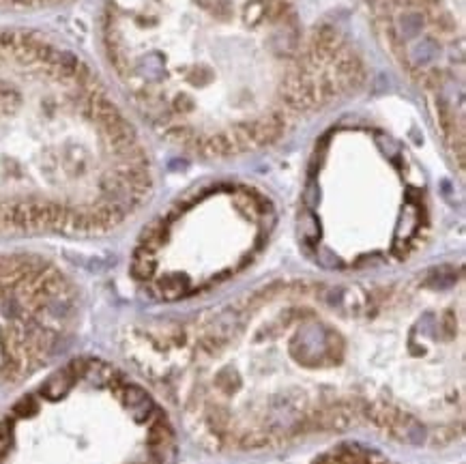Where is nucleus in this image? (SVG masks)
I'll return each instance as SVG.
<instances>
[{
	"mask_svg": "<svg viewBox=\"0 0 466 464\" xmlns=\"http://www.w3.org/2000/svg\"><path fill=\"white\" fill-rule=\"evenodd\" d=\"M391 56L432 101L449 150L464 168L462 0H368Z\"/></svg>",
	"mask_w": 466,
	"mask_h": 464,
	"instance_id": "obj_6",
	"label": "nucleus"
},
{
	"mask_svg": "<svg viewBox=\"0 0 466 464\" xmlns=\"http://www.w3.org/2000/svg\"><path fill=\"white\" fill-rule=\"evenodd\" d=\"M275 224L271 200L245 183H209L185 194L140 234L131 275L160 301H183L239 275Z\"/></svg>",
	"mask_w": 466,
	"mask_h": 464,
	"instance_id": "obj_5",
	"label": "nucleus"
},
{
	"mask_svg": "<svg viewBox=\"0 0 466 464\" xmlns=\"http://www.w3.org/2000/svg\"><path fill=\"white\" fill-rule=\"evenodd\" d=\"M131 350L160 357L144 370L220 439L267 443L364 417L422 443L462 410V278L275 284L200 321L146 329Z\"/></svg>",
	"mask_w": 466,
	"mask_h": 464,
	"instance_id": "obj_1",
	"label": "nucleus"
},
{
	"mask_svg": "<svg viewBox=\"0 0 466 464\" xmlns=\"http://www.w3.org/2000/svg\"><path fill=\"white\" fill-rule=\"evenodd\" d=\"M71 278L37 254H0V374L22 379L56 357L76 331Z\"/></svg>",
	"mask_w": 466,
	"mask_h": 464,
	"instance_id": "obj_7",
	"label": "nucleus"
},
{
	"mask_svg": "<svg viewBox=\"0 0 466 464\" xmlns=\"http://www.w3.org/2000/svg\"><path fill=\"white\" fill-rule=\"evenodd\" d=\"M150 179L146 146L73 49L0 30V237L103 234Z\"/></svg>",
	"mask_w": 466,
	"mask_h": 464,
	"instance_id": "obj_3",
	"label": "nucleus"
},
{
	"mask_svg": "<svg viewBox=\"0 0 466 464\" xmlns=\"http://www.w3.org/2000/svg\"><path fill=\"white\" fill-rule=\"evenodd\" d=\"M69 0H0V11H37L65 5Z\"/></svg>",
	"mask_w": 466,
	"mask_h": 464,
	"instance_id": "obj_8",
	"label": "nucleus"
},
{
	"mask_svg": "<svg viewBox=\"0 0 466 464\" xmlns=\"http://www.w3.org/2000/svg\"><path fill=\"white\" fill-rule=\"evenodd\" d=\"M99 39L131 110L204 157L265 148L368 76L301 0H103Z\"/></svg>",
	"mask_w": 466,
	"mask_h": 464,
	"instance_id": "obj_2",
	"label": "nucleus"
},
{
	"mask_svg": "<svg viewBox=\"0 0 466 464\" xmlns=\"http://www.w3.org/2000/svg\"><path fill=\"white\" fill-rule=\"evenodd\" d=\"M428 228L426 179L393 136L344 125L316 144L299 237L321 267L348 273L402 263L424 245Z\"/></svg>",
	"mask_w": 466,
	"mask_h": 464,
	"instance_id": "obj_4",
	"label": "nucleus"
}]
</instances>
